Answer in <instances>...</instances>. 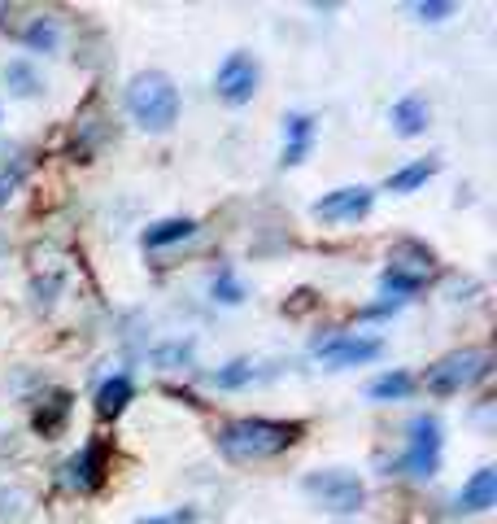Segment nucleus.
I'll list each match as a JSON object with an SVG mask.
<instances>
[{"instance_id":"nucleus-1","label":"nucleus","mask_w":497,"mask_h":524,"mask_svg":"<svg viewBox=\"0 0 497 524\" xmlns=\"http://www.w3.org/2000/svg\"><path fill=\"white\" fill-rule=\"evenodd\" d=\"M306 433V424L297 420H262V415H249V420H232L218 433V450H223L232 463H266L284 450H293Z\"/></svg>"},{"instance_id":"nucleus-2","label":"nucleus","mask_w":497,"mask_h":524,"mask_svg":"<svg viewBox=\"0 0 497 524\" xmlns=\"http://www.w3.org/2000/svg\"><path fill=\"white\" fill-rule=\"evenodd\" d=\"M127 114L144 131H171L179 123V88L162 70H140L127 83Z\"/></svg>"},{"instance_id":"nucleus-3","label":"nucleus","mask_w":497,"mask_h":524,"mask_svg":"<svg viewBox=\"0 0 497 524\" xmlns=\"http://www.w3.org/2000/svg\"><path fill=\"white\" fill-rule=\"evenodd\" d=\"M489 372H493V354L489 350H454V354L436 359L428 372H423V385H428L432 393H441V398H450V393H463L471 385H480Z\"/></svg>"},{"instance_id":"nucleus-4","label":"nucleus","mask_w":497,"mask_h":524,"mask_svg":"<svg viewBox=\"0 0 497 524\" xmlns=\"http://www.w3.org/2000/svg\"><path fill=\"white\" fill-rule=\"evenodd\" d=\"M301 490H306L314 503L323 511H332V516H354V511L367 503V485L358 481L354 472H310L306 481H301Z\"/></svg>"},{"instance_id":"nucleus-5","label":"nucleus","mask_w":497,"mask_h":524,"mask_svg":"<svg viewBox=\"0 0 497 524\" xmlns=\"http://www.w3.org/2000/svg\"><path fill=\"white\" fill-rule=\"evenodd\" d=\"M406 433H410V442H406V455H402V472L428 481V476H436V468H441V420L428 411H419Z\"/></svg>"},{"instance_id":"nucleus-6","label":"nucleus","mask_w":497,"mask_h":524,"mask_svg":"<svg viewBox=\"0 0 497 524\" xmlns=\"http://www.w3.org/2000/svg\"><path fill=\"white\" fill-rule=\"evenodd\" d=\"M258 79H262V70L249 53H227L214 75V92L227 105H245V101H253V92H258Z\"/></svg>"},{"instance_id":"nucleus-7","label":"nucleus","mask_w":497,"mask_h":524,"mask_svg":"<svg viewBox=\"0 0 497 524\" xmlns=\"http://www.w3.org/2000/svg\"><path fill=\"white\" fill-rule=\"evenodd\" d=\"M314 354H319L332 372H345V367H362V363L380 359L384 341L380 337H327L314 345Z\"/></svg>"},{"instance_id":"nucleus-8","label":"nucleus","mask_w":497,"mask_h":524,"mask_svg":"<svg viewBox=\"0 0 497 524\" xmlns=\"http://www.w3.org/2000/svg\"><path fill=\"white\" fill-rule=\"evenodd\" d=\"M375 206V193L371 188H362V184H349V188H336V193H327V197H319L310 206V214L314 219H323V223H354V219H362Z\"/></svg>"},{"instance_id":"nucleus-9","label":"nucleus","mask_w":497,"mask_h":524,"mask_svg":"<svg viewBox=\"0 0 497 524\" xmlns=\"http://www.w3.org/2000/svg\"><path fill=\"white\" fill-rule=\"evenodd\" d=\"M66 481L75 485V490H83V494L101 490V485H105V446H101V442H88V446H83L79 455L66 463Z\"/></svg>"},{"instance_id":"nucleus-10","label":"nucleus","mask_w":497,"mask_h":524,"mask_svg":"<svg viewBox=\"0 0 497 524\" xmlns=\"http://www.w3.org/2000/svg\"><path fill=\"white\" fill-rule=\"evenodd\" d=\"M314 145V118L310 114H288L284 118V166L306 162V153Z\"/></svg>"},{"instance_id":"nucleus-11","label":"nucleus","mask_w":497,"mask_h":524,"mask_svg":"<svg viewBox=\"0 0 497 524\" xmlns=\"http://www.w3.org/2000/svg\"><path fill=\"white\" fill-rule=\"evenodd\" d=\"M497 503V468L471 472V481L458 490V511H489Z\"/></svg>"},{"instance_id":"nucleus-12","label":"nucleus","mask_w":497,"mask_h":524,"mask_svg":"<svg viewBox=\"0 0 497 524\" xmlns=\"http://www.w3.org/2000/svg\"><path fill=\"white\" fill-rule=\"evenodd\" d=\"M131 393H136V385H131L127 372L101 380V389H96V415H101V420H114V415H123L127 402H131Z\"/></svg>"},{"instance_id":"nucleus-13","label":"nucleus","mask_w":497,"mask_h":524,"mask_svg":"<svg viewBox=\"0 0 497 524\" xmlns=\"http://www.w3.org/2000/svg\"><path fill=\"white\" fill-rule=\"evenodd\" d=\"M393 131H397V136H423V131H428V101H423V97H402V101H397L393 105Z\"/></svg>"},{"instance_id":"nucleus-14","label":"nucleus","mask_w":497,"mask_h":524,"mask_svg":"<svg viewBox=\"0 0 497 524\" xmlns=\"http://www.w3.org/2000/svg\"><path fill=\"white\" fill-rule=\"evenodd\" d=\"M22 44H27L31 53H57V49H62V22L48 18V14L31 18L27 31H22Z\"/></svg>"},{"instance_id":"nucleus-15","label":"nucleus","mask_w":497,"mask_h":524,"mask_svg":"<svg viewBox=\"0 0 497 524\" xmlns=\"http://www.w3.org/2000/svg\"><path fill=\"white\" fill-rule=\"evenodd\" d=\"M188 236H197V223L192 219H162V223H153V228H144L140 245L144 249H166V245L188 241Z\"/></svg>"},{"instance_id":"nucleus-16","label":"nucleus","mask_w":497,"mask_h":524,"mask_svg":"<svg viewBox=\"0 0 497 524\" xmlns=\"http://www.w3.org/2000/svg\"><path fill=\"white\" fill-rule=\"evenodd\" d=\"M432 249L428 245H419V241H402V245H393V267L397 271H406V276H419V280H428L432 276Z\"/></svg>"},{"instance_id":"nucleus-17","label":"nucleus","mask_w":497,"mask_h":524,"mask_svg":"<svg viewBox=\"0 0 497 524\" xmlns=\"http://www.w3.org/2000/svg\"><path fill=\"white\" fill-rule=\"evenodd\" d=\"M436 171H441V162H436V158H419V162L402 166V171H393L384 188H389V193H415V188H419V184H428Z\"/></svg>"},{"instance_id":"nucleus-18","label":"nucleus","mask_w":497,"mask_h":524,"mask_svg":"<svg viewBox=\"0 0 497 524\" xmlns=\"http://www.w3.org/2000/svg\"><path fill=\"white\" fill-rule=\"evenodd\" d=\"M66 420H70V393H66V389H57L53 398L44 402V407H35V433H44V437L62 433Z\"/></svg>"},{"instance_id":"nucleus-19","label":"nucleus","mask_w":497,"mask_h":524,"mask_svg":"<svg viewBox=\"0 0 497 524\" xmlns=\"http://www.w3.org/2000/svg\"><path fill=\"white\" fill-rule=\"evenodd\" d=\"M5 83L14 97H35V92H40V75H35V66L27 57H14V62L5 66Z\"/></svg>"},{"instance_id":"nucleus-20","label":"nucleus","mask_w":497,"mask_h":524,"mask_svg":"<svg viewBox=\"0 0 497 524\" xmlns=\"http://www.w3.org/2000/svg\"><path fill=\"white\" fill-rule=\"evenodd\" d=\"M415 389V380H410L406 372H389V376H380V380H371V398L375 402H397V398H406V393Z\"/></svg>"},{"instance_id":"nucleus-21","label":"nucleus","mask_w":497,"mask_h":524,"mask_svg":"<svg viewBox=\"0 0 497 524\" xmlns=\"http://www.w3.org/2000/svg\"><path fill=\"white\" fill-rule=\"evenodd\" d=\"M249 380H253V363L249 359H236V363L218 367V372L210 376V385H218V389H245Z\"/></svg>"},{"instance_id":"nucleus-22","label":"nucleus","mask_w":497,"mask_h":524,"mask_svg":"<svg viewBox=\"0 0 497 524\" xmlns=\"http://www.w3.org/2000/svg\"><path fill=\"white\" fill-rule=\"evenodd\" d=\"M214 302H227V306H236V302H245V284H240L232 271H223V276L214 280Z\"/></svg>"},{"instance_id":"nucleus-23","label":"nucleus","mask_w":497,"mask_h":524,"mask_svg":"<svg viewBox=\"0 0 497 524\" xmlns=\"http://www.w3.org/2000/svg\"><path fill=\"white\" fill-rule=\"evenodd\" d=\"M415 14H419L423 22H441V18H450V14H454V5H450V0H419Z\"/></svg>"},{"instance_id":"nucleus-24","label":"nucleus","mask_w":497,"mask_h":524,"mask_svg":"<svg viewBox=\"0 0 497 524\" xmlns=\"http://www.w3.org/2000/svg\"><path fill=\"white\" fill-rule=\"evenodd\" d=\"M188 354H192V341H175L166 350H153V363H188Z\"/></svg>"},{"instance_id":"nucleus-25","label":"nucleus","mask_w":497,"mask_h":524,"mask_svg":"<svg viewBox=\"0 0 497 524\" xmlns=\"http://www.w3.org/2000/svg\"><path fill=\"white\" fill-rule=\"evenodd\" d=\"M192 520H197V511H171V516H149L140 524H192Z\"/></svg>"},{"instance_id":"nucleus-26","label":"nucleus","mask_w":497,"mask_h":524,"mask_svg":"<svg viewBox=\"0 0 497 524\" xmlns=\"http://www.w3.org/2000/svg\"><path fill=\"white\" fill-rule=\"evenodd\" d=\"M14 188H18V180H14V175H0V206H9V197H14Z\"/></svg>"}]
</instances>
